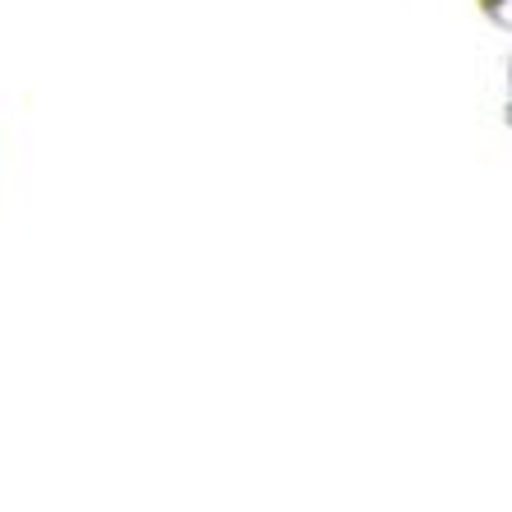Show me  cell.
<instances>
[]
</instances>
